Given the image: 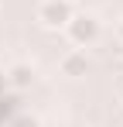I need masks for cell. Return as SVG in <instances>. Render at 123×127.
Wrapping results in <instances>:
<instances>
[{
    "label": "cell",
    "instance_id": "obj_6",
    "mask_svg": "<svg viewBox=\"0 0 123 127\" xmlns=\"http://www.w3.org/2000/svg\"><path fill=\"white\" fill-rule=\"evenodd\" d=\"M3 86H7V79H3V72H0V89H3Z\"/></svg>",
    "mask_w": 123,
    "mask_h": 127
},
{
    "label": "cell",
    "instance_id": "obj_2",
    "mask_svg": "<svg viewBox=\"0 0 123 127\" xmlns=\"http://www.w3.org/2000/svg\"><path fill=\"white\" fill-rule=\"evenodd\" d=\"M72 14H75V3H72V0H41L38 10H34L38 24H41V28H48V31L65 28Z\"/></svg>",
    "mask_w": 123,
    "mask_h": 127
},
{
    "label": "cell",
    "instance_id": "obj_1",
    "mask_svg": "<svg viewBox=\"0 0 123 127\" xmlns=\"http://www.w3.org/2000/svg\"><path fill=\"white\" fill-rule=\"evenodd\" d=\"M65 34H68V41L75 45V48H89V45L99 41L102 24H99L96 14H72L68 24H65Z\"/></svg>",
    "mask_w": 123,
    "mask_h": 127
},
{
    "label": "cell",
    "instance_id": "obj_4",
    "mask_svg": "<svg viewBox=\"0 0 123 127\" xmlns=\"http://www.w3.org/2000/svg\"><path fill=\"white\" fill-rule=\"evenodd\" d=\"M3 79H7L10 89H31L34 79H38V72H34V65H27V62H14L3 72Z\"/></svg>",
    "mask_w": 123,
    "mask_h": 127
},
{
    "label": "cell",
    "instance_id": "obj_3",
    "mask_svg": "<svg viewBox=\"0 0 123 127\" xmlns=\"http://www.w3.org/2000/svg\"><path fill=\"white\" fill-rule=\"evenodd\" d=\"M58 69H62V76H72V79L85 76V69H89L85 48H68V52H65V55L58 59Z\"/></svg>",
    "mask_w": 123,
    "mask_h": 127
},
{
    "label": "cell",
    "instance_id": "obj_5",
    "mask_svg": "<svg viewBox=\"0 0 123 127\" xmlns=\"http://www.w3.org/2000/svg\"><path fill=\"white\" fill-rule=\"evenodd\" d=\"M116 34H120V41H123V21H120V28H116Z\"/></svg>",
    "mask_w": 123,
    "mask_h": 127
}]
</instances>
